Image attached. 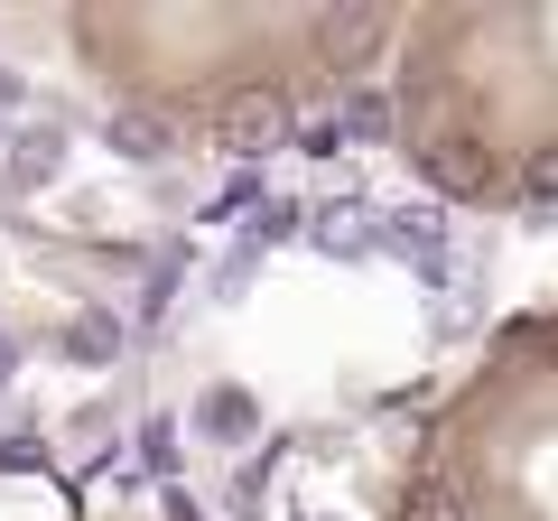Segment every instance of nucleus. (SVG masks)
Returning a JSON list of instances; mask_svg holds the SVG:
<instances>
[{"label":"nucleus","instance_id":"f257e3e1","mask_svg":"<svg viewBox=\"0 0 558 521\" xmlns=\"http://www.w3.org/2000/svg\"><path fill=\"white\" fill-rule=\"evenodd\" d=\"M289 131H299V102H289V84H270V75L233 84V94L215 102V141L242 149V159H252V149H279Z\"/></svg>","mask_w":558,"mask_h":521},{"label":"nucleus","instance_id":"0eeeda50","mask_svg":"<svg viewBox=\"0 0 558 521\" xmlns=\"http://www.w3.org/2000/svg\"><path fill=\"white\" fill-rule=\"evenodd\" d=\"M112 344H121L112 317H75V326H65V354H75V363H112Z\"/></svg>","mask_w":558,"mask_h":521},{"label":"nucleus","instance_id":"423d86ee","mask_svg":"<svg viewBox=\"0 0 558 521\" xmlns=\"http://www.w3.org/2000/svg\"><path fill=\"white\" fill-rule=\"evenodd\" d=\"M112 149H121V159H168V121L159 112H121L112 121Z\"/></svg>","mask_w":558,"mask_h":521},{"label":"nucleus","instance_id":"20e7f679","mask_svg":"<svg viewBox=\"0 0 558 521\" xmlns=\"http://www.w3.org/2000/svg\"><path fill=\"white\" fill-rule=\"evenodd\" d=\"M391 521H475V502H465V484L457 475H418L410 494H400V512Z\"/></svg>","mask_w":558,"mask_h":521},{"label":"nucleus","instance_id":"1a4fd4ad","mask_svg":"<svg viewBox=\"0 0 558 521\" xmlns=\"http://www.w3.org/2000/svg\"><path fill=\"white\" fill-rule=\"evenodd\" d=\"M336 131H344V141H381V131H391V102H381V94H354Z\"/></svg>","mask_w":558,"mask_h":521},{"label":"nucleus","instance_id":"9d476101","mask_svg":"<svg viewBox=\"0 0 558 521\" xmlns=\"http://www.w3.org/2000/svg\"><path fill=\"white\" fill-rule=\"evenodd\" d=\"M0 381H10V344H0Z\"/></svg>","mask_w":558,"mask_h":521},{"label":"nucleus","instance_id":"7ed1b4c3","mask_svg":"<svg viewBox=\"0 0 558 521\" xmlns=\"http://www.w3.org/2000/svg\"><path fill=\"white\" fill-rule=\"evenodd\" d=\"M418 178L447 186V196H465V205H484L502 168H494V149H484V131H428V141H418Z\"/></svg>","mask_w":558,"mask_h":521},{"label":"nucleus","instance_id":"6e6552de","mask_svg":"<svg viewBox=\"0 0 558 521\" xmlns=\"http://www.w3.org/2000/svg\"><path fill=\"white\" fill-rule=\"evenodd\" d=\"M521 196H531V205H558V141H539L531 159H521Z\"/></svg>","mask_w":558,"mask_h":521},{"label":"nucleus","instance_id":"f03ea898","mask_svg":"<svg viewBox=\"0 0 558 521\" xmlns=\"http://www.w3.org/2000/svg\"><path fill=\"white\" fill-rule=\"evenodd\" d=\"M307 47H317L326 75H363V65L391 47V10H373V0H344V10H317L307 20Z\"/></svg>","mask_w":558,"mask_h":521},{"label":"nucleus","instance_id":"39448f33","mask_svg":"<svg viewBox=\"0 0 558 521\" xmlns=\"http://www.w3.org/2000/svg\"><path fill=\"white\" fill-rule=\"evenodd\" d=\"M196 420H205V438L242 447V438L260 428V410H252V391H233V381H223V391H205V410H196Z\"/></svg>","mask_w":558,"mask_h":521}]
</instances>
